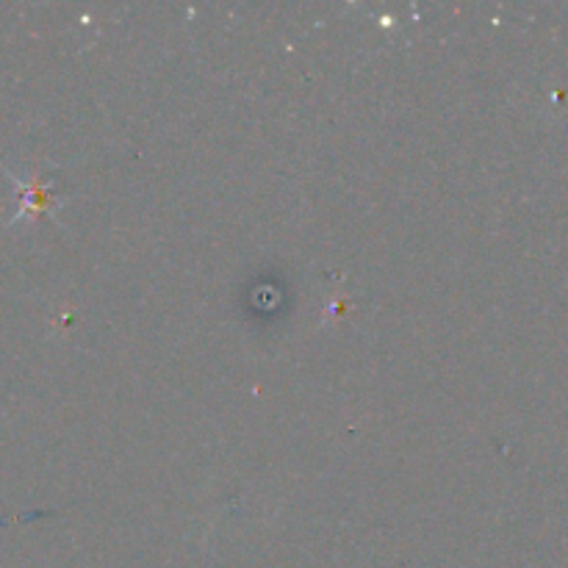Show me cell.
Listing matches in <instances>:
<instances>
[{
    "label": "cell",
    "instance_id": "obj_1",
    "mask_svg": "<svg viewBox=\"0 0 568 568\" xmlns=\"http://www.w3.org/2000/svg\"><path fill=\"white\" fill-rule=\"evenodd\" d=\"M11 181L20 189V211H17L11 222L26 220L28 214H44V211H53L59 205V194L53 192L48 178H31V181H26L20 175H11Z\"/></svg>",
    "mask_w": 568,
    "mask_h": 568
}]
</instances>
